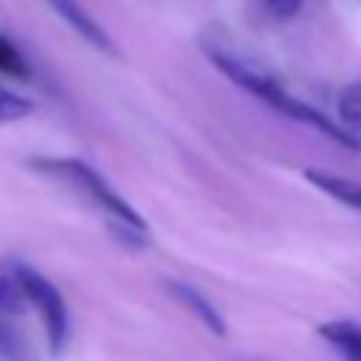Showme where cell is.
I'll use <instances>...</instances> for the list:
<instances>
[{"instance_id":"6da1fadb","label":"cell","mask_w":361,"mask_h":361,"mask_svg":"<svg viewBox=\"0 0 361 361\" xmlns=\"http://www.w3.org/2000/svg\"><path fill=\"white\" fill-rule=\"evenodd\" d=\"M206 56L212 59V65H214L226 79H231L237 87L248 90L251 96H257L259 102H265L268 107H274L276 113H282V116H288V118H293V121H302V124H307V127L324 133L327 138H333L336 144H341V147H347V149H361V138L350 135L341 124H336L333 118H327V113H322V110H316L313 104H307V102L296 99L293 93H288L274 76L262 73L259 68H254V65H248V62H243V59H237V56H231V54H226V51H214V48H209Z\"/></svg>"},{"instance_id":"7a4b0ae2","label":"cell","mask_w":361,"mask_h":361,"mask_svg":"<svg viewBox=\"0 0 361 361\" xmlns=\"http://www.w3.org/2000/svg\"><path fill=\"white\" fill-rule=\"evenodd\" d=\"M31 166L42 169V172H51V175H59L62 180H68L71 186H76L85 197H90L118 228H124L127 234H133L135 240L147 234V223L144 217L90 166L85 164L82 158H45V161H31Z\"/></svg>"},{"instance_id":"3957f363","label":"cell","mask_w":361,"mask_h":361,"mask_svg":"<svg viewBox=\"0 0 361 361\" xmlns=\"http://www.w3.org/2000/svg\"><path fill=\"white\" fill-rule=\"evenodd\" d=\"M14 274H17V279H20V288H23V293H25V302L37 310V316H39V322H42L48 350H51L54 355H59V353L65 350V344H68V330H71V327H68V324H71V319H68V305H65L59 288H56L48 276H42L37 268H31V265H25V262H14Z\"/></svg>"},{"instance_id":"277c9868","label":"cell","mask_w":361,"mask_h":361,"mask_svg":"<svg viewBox=\"0 0 361 361\" xmlns=\"http://www.w3.org/2000/svg\"><path fill=\"white\" fill-rule=\"evenodd\" d=\"M45 3H48V6L56 11V17H59L62 23H68L87 45H93V48H99V51H104V54H113V51H116L110 34L102 28V23H96V17H93L79 0H45Z\"/></svg>"},{"instance_id":"5b68a950","label":"cell","mask_w":361,"mask_h":361,"mask_svg":"<svg viewBox=\"0 0 361 361\" xmlns=\"http://www.w3.org/2000/svg\"><path fill=\"white\" fill-rule=\"evenodd\" d=\"M166 288H169V293H172L203 327H209V330L217 333V336H226V319L220 316V310H217L197 288H192L189 282H178V279H169Z\"/></svg>"},{"instance_id":"8992f818","label":"cell","mask_w":361,"mask_h":361,"mask_svg":"<svg viewBox=\"0 0 361 361\" xmlns=\"http://www.w3.org/2000/svg\"><path fill=\"white\" fill-rule=\"evenodd\" d=\"M302 178L310 186H316L319 192H324L327 197L361 212V180H353V178H344V175H336L327 169H313V166H307L302 172Z\"/></svg>"},{"instance_id":"52a82bcc","label":"cell","mask_w":361,"mask_h":361,"mask_svg":"<svg viewBox=\"0 0 361 361\" xmlns=\"http://www.w3.org/2000/svg\"><path fill=\"white\" fill-rule=\"evenodd\" d=\"M336 353L341 361H361V324L350 319H333L319 324L316 330Z\"/></svg>"},{"instance_id":"ba28073f","label":"cell","mask_w":361,"mask_h":361,"mask_svg":"<svg viewBox=\"0 0 361 361\" xmlns=\"http://www.w3.org/2000/svg\"><path fill=\"white\" fill-rule=\"evenodd\" d=\"M336 113H338V124L350 135L361 138V79L341 87V93L336 99Z\"/></svg>"},{"instance_id":"9c48e42d","label":"cell","mask_w":361,"mask_h":361,"mask_svg":"<svg viewBox=\"0 0 361 361\" xmlns=\"http://www.w3.org/2000/svg\"><path fill=\"white\" fill-rule=\"evenodd\" d=\"M34 110H37V104H34L31 96H25L20 90H11L8 85L0 82V127H8L14 121H23Z\"/></svg>"},{"instance_id":"30bf717a","label":"cell","mask_w":361,"mask_h":361,"mask_svg":"<svg viewBox=\"0 0 361 361\" xmlns=\"http://www.w3.org/2000/svg\"><path fill=\"white\" fill-rule=\"evenodd\" d=\"M0 76H11V79H31V65L25 59V54L20 51V45L6 37L0 31Z\"/></svg>"},{"instance_id":"8fae6325","label":"cell","mask_w":361,"mask_h":361,"mask_svg":"<svg viewBox=\"0 0 361 361\" xmlns=\"http://www.w3.org/2000/svg\"><path fill=\"white\" fill-rule=\"evenodd\" d=\"M25 307V293L20 288V279L14 274V265H0V313L11 316Z\"/></svg>"},{"instance_id":"7c38bea8","label":"cell","mask_w":361,"mask_h":361,"mask_svg":"<svg viewBox=\"0 0 361 361\" xmlns=\"http://www.w3.org/2000/svg\"><path fill=\"white\" fill-rule=\"evenodd\" d=\"M0 355L8 358V361H20V355H23L17 333L6 324V313H0Z\"/></svg>"},{"instance_id":"4fadbf2b","label":"cell","mask_w":361,"mask_h":361,"mask_svg":"<svg viewBox=\"0 0 361 361\" xmlns=\"http://www.w3.org/2000/svg\"><path fill=\"white\" fill-rule=\"evenodd\" d=\"M262 6H265V11H268L271 17H276V20H290V17H296V14L302 11L305 0H262Z\"/></svg>"}]
</instances>
